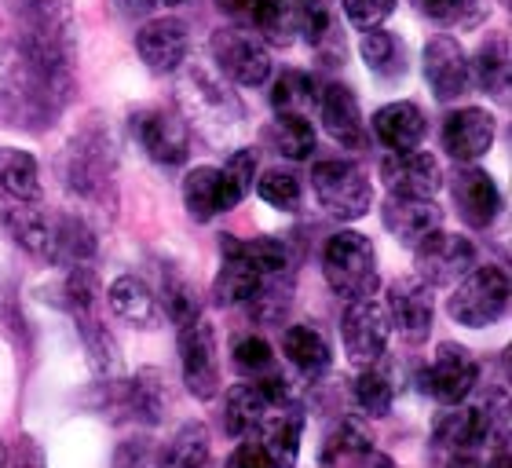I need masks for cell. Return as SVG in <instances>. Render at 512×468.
<instances>
[{
    "label": "cell",
    "mask_w": 512,
    "mask_h": 468,
    "mask_svg": "<svg viewBox=\"0 0 512 468\" xmlns=\"http://www.w3.org/2000/svg\"><path fill=\"white\" fill-rule=\"evenodd\" d=\"M509 308V275L498 264L472 267L469 275L454 282V293L447 300L450 319L469 330L494 326Z\"/></svg>",
    "instance_id": "6"
},
{
    "label": "cell",
    "mask_w": 512,
    "mask_h": 468,
    "mask_svg": "<svg viewBox=\"0 0 512 468\" xmlns=\"http://www.w3.org/2000/svg\"><path fill=\"white\" fill-rule=\"evenodd\" d=\"M267 410H275L267 392L260 388V381L235 384L224 399V432L235 439H246L256 432V425L267 417Z\"/></svg>",
    "instance_id": "29"
},
{
    "label": "cell",
    "mask_w": 512,
    "mask_h": 468,
    "mask_svg": "<svg viewBox=\"0 0 512 468\" xmlns=\"http://www.w3.org/2000/svg\"><path fill=\"white\" fill-rule=\"evenodd\" d=\"M311 187H315V198L333 220H363L370 209H374V183L366 176L363 165H355L348 158H333L319 161L311 169Z\"/></svg>",
    "instance_id": "5"
},
{
    "label": "cell",
    "mask_w": 512,
    "mask_h": 468,
    "mask_svg": "<svg viewBox=\"0 0 512 468\" xmlns=\"http://www.w3.org/2000/svg\"><path fill=\"white\" fill-rule=\"evenodd\" d=\"M319 117L326 132H330L341 147H363L366 143V121L363 107H359V96L352 88L333 81L319 92Z\"/></svg>",
    "instance_id": "23"
},
{
    "label": "cell",
    "mask_w": 512,
    "mask_h": 468,
    "mask_svg": "<svg viewBox=\"0 0 512 468\" xmlns=\"http://www.w3.org/2000/svg\"><path fill=\"white\" fill-rule=\"evenodd\" d=\"M128 414L136 417L139 425H161L165 414H169V384L161 377V370L147 366V370H139L128 384Z\"/></svg>",
    "instance_id": "31"
},
{
    "label": "cell",
    "mask_w": 512,
    "mask_h": 468,
    "mask_svg": "<svg viewBox=\"0 0 512 468\" xmlns=\"http://www.w3.org/2000/svg\"><path fill=\"white\" fill-rule=\"evenodd\" d=\"M498 4H502V8H512V0H498Z\"/></svg>",
    "instance_id": "58"
},
{
    "label": "cell",
    "mask_w": 512,
    "mask_h": 468,
    "mask_svg": "<svg viewBox=\"0 0 512 468\" xmlns=\"http://www.w3.org/2000/svg\"><path fill=\"white\" fill-rule=\"evenodd\" d=\"M282 351H286V359L293 362L300 373H308V377L330 370V344H326V337H322L311 322L289 326V330L282 333Z\"/></svg>",
    "instance_id": "37"
},
{
    "label": "cell",
    "mask_w": 512,
    "mask_h": 468,
    "mask_svg": "<svg viewBox=\"0 0 512 468\" xmlns=\"http://www.w3.org/2000/svg\"><path fill=\"white\" fill-rule=\"evenodd\" d=\"M158 4H165V8H176V4H187V0H132V4H128V8L147 11V8H158Z\"/></svg>",
    "instance_id": "54"
},
{
    "label": "cell",
    "mask_w": 512,
    "mask_h": 468,
    "mask_svg": "<svg viewBox=\"0 0 512 468\" xmlns=\"http://www.w3.org/2000/svg\"><path fill=\"white\" fill-rule=\"evenodd\" d=\"M15 458H19V465H15V468H44L41 450H37V443H33L30 436L19 439V454H15Z\"/></svg>",
    "instance_id": "52"
},
{
    "label": "cell",
    "mask_w": 512,
    "mask_h": 468,
    "mask_svg": "<svg viewBox=\"0 0 512 468\" xmlns=\"http://www.w3.org/2000/svg\"><path fill=\"white\" fill-rule=\"evenodd\" d=\"M355 403L363 410L366 417H388L392 414V403H395V384L392 377L377 366H366L359 373V381H355Z\"/></svg>",
    "instance_id": "44"
},
{
    "label": "cell",
    "mask_w": 512,
    "mask_h": 468,
    "mask_svg": "<svg viewBox=\"0 0 512 468\" xmlns=\"http://www.w3.org/2000/svg\"><path fill=\"white\" fill-rule=\"evenodd\" d=\"M96 256V231L88 227L85 216L63 213L55 216V238H52V260L55 264H88Z\"/></svg>",
    "instance_id": "36"
},
{
    "label": "cell",
    "mask_w": 512,
    "mask_h": 468,
    "mask_svg": "<svg viewBox=\"0 0 512 468\" xmlns=\"http://www.w3.org/2000/svg\"><path fill=\"white\" fill-rule=\"evenodd\" d=\"M267 143L289 161H304L315 150V125L308 117L293 114H275V121L267 125Z\"/></svg>",
    "instance_id": "41"
},
{
    "label": "cell",
    "mask_w": 512,
    "mask_h": 468,
    "mask_svg": "<svg viewBox=\"0 0 512 468\" xmlns=\"http://www.w3.org/2000/svg\"><path fill=\"white\" fill-rule=\"evenodd\" d=\"M289 304H293V271H275V275H264L260 286L253 289V297L246 300L249 315L264 326H278V322L289 315Z\"/></svg>",
    "instance_id": "39"
},
{
    "label": "cell",
    "mask_w": 512,
    "mask_h": 468,
    "mask_svg": "<svg viewBox=\"0 0 512 468\" xmlns=\"http://www.w3.org/2000/svg\"><path fill=\"white\" fill-rule=\"evenodd\" d=\"M256 165H260V158H256L253 147H238L235 154L227 158V165L220 169L227 209H238V205L246 202V194L253 191V183H256Z\"/></svg>",
    "instance_id": "43"
},
{
    "label": "cell",
    "mask_w": 512,
    "mask_h": 468,
    "mask_svg": "<svg viewBox=\"0 0 512 468\" xmlns=\"http://www.w3.org/2000/svg\"><path fill=\"white\" fill-rule=\"evenodd\" d=\"M227 468H275L267 461V454L256 447V439H246V443H238L231 450V458H227Z\"/></svg>",
    "instance_id": "51"
},
{
    "label": "cell",
    "mask_w": 512,
    "mask_h": 468,
    "mask_svg": "<svg viewBox=\"0 0 512 468\" xmlns=\"http://www.w3.org/2000/svg\"><path fill=\"white\" fill-rule=\"evenodd\" d=\"M161 293H165V311L176 322V330L194 319H202V297H198L194 282L183 275L180 267L165 264V271H161Z\"/></svg>",
    "instance_id": "42"
},
{
    "label": "cell",
    "mask_w": 512,
    "mask_h": 468,
    "mask_svg": "<svg viewBox=\"0 0 512 468\" xmlns=\"http://www.w3.org/2000/svg\"><path fill=\"white\" fill-rule=\"evenodd\" d=\"M271 107H275V114L308 117L311 110L319 107V85H315V77L304 74V70H286L275 81V88H271Z\"/></svg>",
    "instance_id": "40"
},
{
    "label": "cell",
    "mask_w": 512,
    "mask_h": 468,
    "mask_svg": "<svg viewBox=\"0 0 512 468\" xmlns=\"http://www.w3.org/2000/svg\"><path fill=\"white\" fill-rule=\"evenodd\" d=\"M4 227H8V234L15 238V245H22L30 256L52 260L55 216H48L33 202H15L8 213H4Z\"/></svg>",
    "instance_id": "26"
},
{
    "label": "cell",
    "mask_w": 512,
    "mask_h": 468,
    "mask_svg": "<svg viewBox=\"0 0 512 468\" xmlns=\"http://www.w3.org/2000/svg\"><path fill=\"white\" fill-rule=\"evenodd\" d=\"M381 180L388 183V191L403 198H436L443 187V169L428 150H388V158L381 161Z\"/></svg>",
    "instance_id": "16"
},
{
    "label": "cell",
    "mask_w": 512,
    "mask_h": 468,
    "mask_svg": "<svg viewBox=\"0 0 512 468\" xmlns=\"http://www.w3.org/2000/svg\"><path fill=\"white\" fill-rule=\"evenodd\" d=\"M253 187L271 209H282V213H297L300 209V194L304 191H300V180L289 169H267Z\"/></svg>",
    "instance_id": "45"
},
{
    "label": "cell",
    "mask_w": 512,
    "mask_h": 468,
    "mask_svg": "<svg viewBox=\"0 0 512 468\" xmlns=\"http://www.w3.org/2000/svg\"><path fill=\"white\" fill-rule=\"evenodd\" d=\"M359 55H363V63L370 66V74H374V77L395 81V77L406 74V48L392 30H381V26H374V30H363Z\"/></svg>",
    "instance_id": "38"
},
{
    "label": "cell",
    "mask_w": 512,
    "mask_h": 468,
    "mask_svg": "<svg viewBox=\"0 0 512 468\" xmlns=\"http://www.w3.org/2000/svg\"><path fill=\"white\" fill-rule=\"evenodd\" d=\"M388 311L377 297H363V300H348V308L341 315V341H344V355L348 362H355L359 370L366 366H377L388 348Z\"/></svg>",
    "instance_id": "8"
},
{
    "label": "cell",
    "mask_w": 512,
    "mask_h": 468,
    "mask_svg": "<svg viewBox=\"0 0 512 468\" xmlns=\"http://www.w3.org/2000/svg\"><path fill=\"white\" fill-rule=\"evenodd\" d=\"M414 264L417 278L425 286H454L458 278H465L476 267V245L465 238V234L454 231H432L425 242L414 245Z\"/></svg>",
    "instance_id": "9"
},
{
    "label": "cell",
    "mask_w": 512,
    "mask_h": 468,
    "mask_svg": "<svg viewBox=\"0 0 512 468\" xmlns=\"http://www.w3.org/2000/svg\"><path fill=\"white\" fill-rule=\"evenodd\" d=\"M326 286L341 300H363L377 293V249L363 231H337L322 249Z\"/></svg>",
    "instance_id": "4"
},
{
    "label": "cell",
    "mask_w": 512,
    "mask_h": 468,
    "mask_svg": "<svg viewBox=\"0 0 512 468\" xmlns=\"http://www.w3.org/2000/svg\"><path fill=\"white\" fill-rule=\"evenodd\" d=\"M176 103L183 107V121H194L209 139H224L242 125V103L231 92L227 77L209 66H187L176 81Z\"/></svg>",
    "instance_id": "3"
},
{
    "label": "cell",
    "mask_w": 512,
    "mask_h": 468,
    "mask_svg": "<svg viewBox=\"0 0 512 468\" xmlns=\"http://www.w3.org/2000/svg\"><path fill=\"white\" fill-rule=\"evenodd\" d=\"M220 8H224V11H235V8H238V0H220Z\"/></svg>",
    "instance_id": "57"
},
{
    "label": "cell",
    "mask_w": 512,
    "mask_h": 468,
    "mask_svg": "<svg viewBox=\"0 0 512 468\" xmlns=\"http://www.w3.org/2000/svg\"><path fill=\"white\" fill-rule=\"evenodd\" d=\"M469 77L472 85L487 96H505V88H509V37L505 33H491L476 48V59L469 63Z\"/></svg>",
    "instance_id": "32"
},
{
    "label": "cell",
    "mask_w": 512,
    "mask_h": 468,
    "mask_svg": "<svg viewBox=\"0 0 512 468\" xmlns=\"http://www.w3.org/2000/svg\"><path fill=\"white\" fill-rule=\"evenodd\" d=\"M384 311H388V326H392L403 341H410V344L428 341L432 322H436L432 286H425L421 278H395L392 286H388Z\"/></svg>",
    "instance_id": "13"
},
{
    "label": "cell",
    "mask_w": 512,
    "mask_h": 468,
    "mask_svg": "<svg viewBox=\"0 0 512 468\" xmlns=\"http://www.w3.org/2000/svg\"><path fill=\"white\" fill-rule=\"evenodd\" d=\"M428 125H425V110L410 103V99H399V103H384L374 114V136L384 150H417L421 139H425Z\"/></svg>",
    "instance_id": "25"
},
{
    "label": "cell",
    "mask_w": 512,
    "mask_h": 468,
    "mask_svg": "<svg viewBox=\"0 0 512 468\" xmlns=\"http://www.w3.org/2000/svg\"><path fill=\"white\" fill-rule=\"evenodd\" d=\"M487 468H509V447L494 450V458H491V465H487Z\"/></svg>",
    "instance_id": "55"
},
{
    "label": "cell",
    "mask_w": 512,
    "mask_h": 468,
    "mask_svg": "<svg viewBox=\"0 0 512 468\" xmlns=\"http://www.w3.org/2000/svg\"><path fill=\"white\" fill-rule=\"evenodd\" d=\"M136 52L147 63V70H154V74H176V70H183L187 52H191L187 22L172 19V15L143 22L136 33Z\"/></svg>",
    "instance_id": "15"
},
{
    "label": "cell",
    "mask_w": 512,
    "mask_h": 468,
    "mask_svg": "<svg viewBox=\"0 0 512 468\" xmlns=\"http://www.w3.org/2000/svg\"><path fill=\"white\" fill-rule=\"evenodd\" d=\"M384 231L392 234L399 245H417L425 242L428 234L443 227V209L436 198H403V194H388V202L381 205Z\"/></svg>",
    "instance_id": "21"
},
{
    "label": "cell",
    "mask_w": 512,
    "mask_h": 468,
    "mask_svg": "<svg viewBox=\"0 0 512 468\" xmlns=\"http://www.w3.org/2000/svg\"><path fill=\"white\" fill-rule=\"evenodd\" d=\"M395 4L399 0H341V11L355 30H374V26H381L392 15Z\"/></svg>",
    "instance_id": "48"
},
{
    "label": "cell",
    "mask_w": 512,
    "mask_h": 468,
    "mask_svg": "<svg viewBox=\"0 0 512 468\" xmlns=\"http://www.w3.org/2000/svg\"><path fill=\"white\" fill-rule=\"evenodd\" d=\"M432 443L450 454H465V450H476L487 443V428H483L480 406H450L447 414L436 417L432 425Z\"/></svg>",
    "instance_id": "28"
},
{
    "label": "cell",
    "mask_w": 512,
    "mask_h": 468,
    "mask_svg": "<svg viewBox=\"0 0 512 468\" xmlns=\"http://www.w3.org/2000/svg\"><path fill=\"white\" fill-rule=\"evenodd\" d=\"M66 304H70V311L74 315H81V311H96V297H99V278L96 271L88 264H74L70 267V275H66Z\"/></svg>",
    "instance_id": "47"
},
{
    "label": "cell",
    "mask_w": 512,
    "mask_h": 468,
    "mask_svg": "<svg viewBox=\"0 0 512 468\" xmlns=\"http://www.w3.org/2000/svg\"><path fill=\"white\" fill-rule=\"evenodd\" d=\"M180 366L183 384L194 399H216L220 395V351H216V333L205 319H194L180 326Z\"/></svg>",
    "instance_id": "12"
},
{
    "label": "cell",
    "mask_w": 512,
    "mask_h": 468,
    "mask_svg": "<svg viewBox=\"0 0 512 468\" xmlns=\"http://www.w3.org/2000/svg\"><path fill=\"white\" fill-rule=\"evenodd\" d=\"M59 172H63V183L77 198L96 205L110 202L114 176H118V147H114L110 128L99 117H88L85 125L74 132V139L63 147Z\"/></svg>",
    "instance_id": "2"
},
{
    "label": "cell",
    "mask_w": 512,
    "mask_h": 468,
    "mask_svg": "<svg viewBox=\"0 0 512 468\" xmlns=\"http://www.w3.org/2000/svg\"><path fill=\"white\" fill-rule=\"evenodd\" d=\"M209 450H213V439H209V428L202 421H183L172 439L161 447L158 468H205L209 461Z\"/></svg>",
    "instance_id": "35"
},
{
    "label": "cell",
    "mask_w": 512,
    "mask_h": 468,
    "mask_svg": "<svg viewBox=\"0 0 512 468\" xmlns=\"http://www.w3.org/2000/svg\"><path fill=\"white\" fill-rule=\"evenodd\" d=\"M480 381V362L469 348H461L454 341H443L432 355V362L421 373V388L425 395H432L436 403L443 406H458L465 403Z\"/></svg>",
    "instance_id": "11"
},
{
    "label": "cell",
    "mask_w": 512,
    "mask_h": 468,
    "mask_svg": "<svg viewBox=\"0 0 512 468\" xmlns=\"http://www.w3.org/2000/svg\"><path fill=\"white\" fill-rule=\"evenodd\" d=\"M220 271H216L213 282V300L220 308H235V304H246L253 297V289L260 286V267L253 264V256L246 253V242L235 238V234H224L220 238Z\"/></svg>",
    "instance_id": "19"
},
{
    "label": "cell",
    "mask_w": 512,
    "mask_h": 468,
    "mask_svg": "<svg viewBox=\"0 0 512 468\" xmlns=\"http://www.w3.org/2000/svg\"><path fill=\"white\" fill-rule=\"evenodd\" d=\"M319 468H392V461L377 454L370 432L355 417H341L322 439Z\"/></svg>",
    "instance_id": "17"
},
{
    "label": "cell",
    "mask_w": 512,
    "mask_h": 468,
    "mask_svg": "<svg viewBox=\"0 0 512 468\" xmlns=\"http://www.w3.org/2000/svg\"><path fill=\"white\" fill-rule=\"evenodd\" d=\"M231 15L246 19V30L256 33L264 44L286 48L297 41V4L293 0H238Z\"/></svg>",
    "instance_id": "24"
},
{
    "label": "cell",
    "mask_w": 512,
    "mask_h": 468,
    "mask_svg": "<svg viewBox=\"0 0 512 468\" xmlns=\"http://www.w3.org/2000/svg\"><path fill=\"white\" fill-rule=\"evenodd\" d=\"M114 468H150V443L147 439H125L114 454Z\"/></svg>",
    "instance_id": "50"
},
{
    "label": "cell",
    "mask_w": 512,
    "mask_h": 468,
    "mask_svg": "<svg viewBox=\"0 0 512 468\" xmlns=\"http://www.w3.org/2000/svg\"><path fill=\"white\" fill-rule=\"evenodd\" d=\"M421 66H425V81L439 103H454V99L469 92V55H465V48L450 33H439V37H432L425 44Z\"/></svg>",
    "instance_id": "14"
},
{
    "label": "cell",
    "mask_w": 512,
    "mask_h": 468,
    "mask_svg": "<svg viewBox=\"0 0 512 468\" xmlns=\"http://www.w3.org/2000/svg\"><path fill=\"white\" fill-rule=\"evenodd\" d=\"M439 139H443V150L461 165L480 161L494 147V117L483 107H461L447 114Z\"/></svg>",
    "instance_id": "20"
},
{
    "label": "cell",
    "mask_w": 512,
    "mask_h": 468,
    "mask_svg": "<svg viewBox=\"0 0 512 468\" xmlns=\"http://www.w3.org/2000/svg\"><path fill=\"white\" fill-rule=\"evenodd\" d=\"M0 468H8V447L0 443Z\"/></svg>",
    "instance_id": "56"
},
{
    "label": "cell",
    "mask_w": 512,
    "mask_h": 468,
    "mask_svg": "<svg viewBox=\"0 0 512 468\" xmlns=\"http://www.w3.org/2000/svg\"><path fill=\"white\" fill-rule=\"evenodd\" d=\"M311 4H330V0H311Z\"/></svg>",
    "instance_id": "59"
},
{
    "label": "cell",
    "mask_w": 512,
    "mask_h": 468,
    "mask_svg": "<svg viewBox=\"0 0 512 468\" xmlns=\"http://www.w3.org/2000/svg\"><path fill=\"white\" fill-rule=\"evenodd\" d=\"M209 52H213L216 70L235 81L242 88H260L271 77V55H267V44L256 37V33L242 30V26H224V30L213 33L209 41Z\"/></svg>",
    "instance_id": "7"
},
{
    "label": "cell",
    "mask_w": 512,
    "mask_h": 468,
    "mask_svg": "<svg viewBox=\"0 0 512 468\" xmlns=\"http://www.w3.org/2000/svg\"><path fill=\"white\" fill-rule=\"evenodd\" d=\"M0 191L15 202H37L41 198V169L30 150L0 147Z\"/></svg>",
    "instance_id": "34"
},
{
    "label": "cell",
    "mask_w": 512,
    "mask_h": 468,
    "mask_svg": "<svg viewBox=\"0 0 512 468\" xmlns=\"http://www.w3.org/2000/svg\"><path fill=\"white\" fill-rule=\"evenodd\" d=\"M246 439H256V447L264 450L275 468H293L300 458V439H304V414L297 406H275Z\"/></svg>",
    "instance_id": "22"
},
{
    "label": "cell",
    "mask_w": 512,
    "mask_h": 468,
    "mask_svg": "<svg viewBox=\"0 0 512 468\" xmlns=\"http://www.w3.org/2000/svg\"><path fill=\"white\" fill-rule=\"evenodd\" d=\"M77 330H81L88 362H92V370H96L99 381H118L121 348H118V341H114V333L96 319V311H81V315H77Z\"/></svg>",
    "instance_id": "33"
},
{
    "label": "cell",
    "mask_w": 512,
    "mask_h": 468,
    "mask_svg": "<svg viewBox=\"0 0 512 468\" xmlns=\"http://www.w3.org/2000/svg\"><path fill=\"white\" fill-rule=\"evenodd\" d=\"M417 11L439 26H476L483 19V0H414Z\"/></svg>",
    "instance_id": "46"
},
{
    "label": "cell",
    "mask_w": 512,
    "mask_h": 468,
    "mask_svg": "<svg viewBox=\"0 0 512 468\" xmlns=\"http://www.w3.org/2000/svg\"><path fill=\"white\" fill-rule=\"evenodd\" d=\"M183 205H187L191 220H198V224H209L213 216L231 213L224 198V180H220L216 165H198V169L183 176Z\"/></svg>",
    "instance_id": "30"
},
{
    "label": "cell",
    "mask_w": 512,
    "mask_h": 468,
    "mask_svg": "<svg viewBox=\"0 0 512 468\" xmlns=\"http://www.w3.org/2000/svg\"><path fill=\"white\" fill-rule=\"evenodd\" d=\"M74 99V77H52L33 70L15 44L0 48V121L15 128L55 125Z\"/></svg>",
    "instance_id": "1"
},
{
    "label": "cell",
    "mask_w": 512,
    "mask_h": 468,
    "mask_svg": "<svg viewBox=\"0 0 512 468\" xmlns=\"http://www.w3.org/2000/svg\"><path fill=\"white\" fill-rule=\"evenodd\" d=\"M271 362H275V355H271V344L264 337H242L235 344V366L242 373H264L271 370Z\"/></svg>",
    "instance_id": "49"
},
{
    "label": "cell",
    "mask_w": 512,
    "mask_h": 468,
    "mask_svg": "<svg viewBox=\"0 0 512 468\" xmlns=\"http://www.w3.org/2000/svg\"><path fill=\"white\" fill-rule=\"evenodd\" d=\"M450 191H454V205H458L461 220L469 227H491L502 213V191L494 183L491 172H483L480 165H461L450 180Z\"/></svg>",
    "instance_id": "18"
},
{
    "label": "cell",
    "mask_w": 512,
    "mask_h": 468,
    "mask_svg": "<svg viewBox=\"0 0 512 468\" xmlns=\"http://www.w3.org/2000/svg\"><path fill=\"white\" fill-rule=\"evenodd\" d=\"M132 136L150 161H158L165 169H176L191 154V128L176 110L169 107H143L132 114Z\"/></svg>",
    "instance_id": "10"
},
{
    "label": "cell",
    "mask_w": 512,
    "mask_h": 468,
    "mask_svg": "<svg viewBox=\"0 0 512 468\" xmlns=\"http://www.w3.org/2000/svg\"><path fill=\"white\" fill-rule=\"evenodd\" d=\"M447 468H483V465L472 458V450H465V454H450V465Z\"/></svg>",
    "instance_id": "53"
},
{
    "label": "cell",
    "mask_w": 512,
    "mask_h": 468,
    "mask_svg": "<svg viewBox=\"0 0 512 468\" xmlns=\"http://www.w3.org/2000/svg\"><path fill=\"white\" fill-rule=\"evenodd\" d=\"M107 300H110V311L121 322L136 326V330H154V322H158V297H154V289L143 278L136 275L114 278Z\"/></svg>",
    "instance_id": "27"
}]
</instances>
